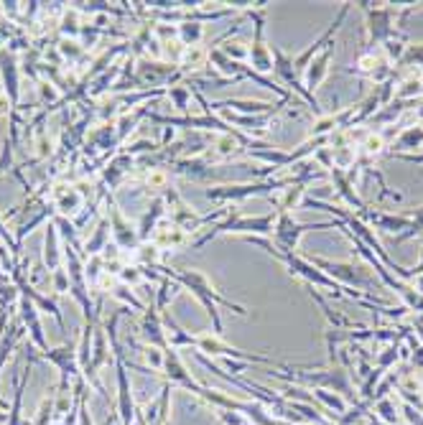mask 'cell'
I'll return each mask as SVG.
<instances>
[{
    "label": "cell",
    "mask_w": 423,
    "mask_h": 425,
    "mask_svg": "<svg viewBox=\"0 0 423 425\" xmlns=\"http://www.w3.org/2000/svg\"><path fill=\"white\" fill-rule=\"evenodd\" d=\"M250 59H253L255 69H260V72H265V69H273V61L268 59V49H265V46L260 43V36H258V41L253 43Z\"/></svg>",
    "instance_id": "cell-8"
},
{
    "label": "cell",
    "mask_w": 423,
    "mask_h": 425,
    "mask_svg": "<svg viewBox=\"0 0 423 425\" xmlns=\"http://www.w3.org/2000/svg\"><path fill=\"white\" fill-rule=\"evenodd\" d=\"M145 359H148V362H151V364H153L156 369L163 367V354H161L158 349H156V346H148V349H145Z\"/></svg>",
    "instance_id": "cell-13"
},
{
    "label": "cell",
    "mask_w": 423,
    "mask_h": 425,
    "mask_svg": "<svg viewBox=\"0 0 423 425\" xmlns=\"http://www.w3.org/2000/svg\"><path fill=\"white\" fill-rule=\"evenodd\" d=\"M21 316H23L25 326L31 329V336H34V342L39 344L43 351H49V346H46V339H43V331H41V321H39V313H36V306L28 298L21 300Z\"/></svg>",
    "instance_id": "cell-5"
},
{
    "label": "cell",
    "mask_w": 423,
    "mask_h": 425,
    "mask_svg": "<svg viewBox=\"0 0 423 425\" xmlns=\"http://www.w3.org/2000/svg\"><path fill=\"white\" fill-rule=\"evenodd\" d=\"M61 262V255H59V227L54 225H46V240H43V265L49 273H54Z\"/></svg>",
    "instance_id": "cell-2"
},
{
    "label": "cell",
    "mask_w": 423,
    "mask_h": 425,
    "mask_svg": "<svg viewBox=\"0 0 423 425\" xmlns=\"http://www.w3.org/2000/svg\"><path fill=\"white\" fill-rule=\"evenodd\" d=\"M107 237H110V229H107V222L102 219L100 225H97V229H94V234L87 240V245H85L87 255H90V258H97V252L102 250V245L107 242Z\"/></svg>",
    "instance_id": "cell-6"
},
{
    "label": "cell",
    "mask_w": 423,
    "mask_h": 425,
    "mask_svg": "<svg viewBox=\"0 0 423 425\" xmlns=\"http://www.w3.org/2000/svg\"><path fill=\"white\" fill-rule=\"evenodd\" d=\"M153 245L158 247V250H174V247H181L184 242H187V234L181 227H156V232H153Z\"/></svg>",
    "instance_id": "cell-3"
},
{
    "label": "cell",
    "mask_w": 423,
    "mask_h": 425,
    "mask_svg": "<svg viewBox=\"0 0 423 425\" xmlns=\"http://www.w3.org/2000/svg\"><path fill=\"white\" fill-rule=\"evenodd\" d=\"M0 240L6 242V245H8L10 250H13V255H16V258H18V252H21V247H18L16 242L10 240V234H8V229H6V225H3V217H0Z\"/></svg>",
    "instance_id": "cell-14"
},
{
    "label": "cell",
    "mask_w": 423,
    "mask_h": 425,
    "mask_svg": "<svg viewBox=\"0 0 423 425\" xmlns=\"http://www.w3.org/2000/svg\"><path fill=\"white\" fill-rule=\"evenodd\" d=\"M51 283H54V291L56 293H69V276L64 267H56L51 273Z\"/></svg>",
    "instance_id": "cell-10"
},
{
    "label": "cell",
    "mask_w": 423,
    "mask_h": 425,
    "mask_svg": "<svg viewBox=\"0 0 423 425\" xmlns=\"http://www.w3.org/2000/svg\"><path fill=\"white\" fill-rule=\"evenodd\" d=\"M85 204V194L72 189V186H56L54 191V209H59L61 214H76Z\"/></svg>",
    "instance_id": "cell-1"
},
{
    "label": "cell",
    "mask_w": 423,
    "mask_h": 425,
    "mask_svg": "<svg viewBox=\"0 0 423 425\" xmlns=\"http://www.w3.org/2000/svg\"><path fill=\"white\" fill-rule=\"evenodd\" d=\"M207 56H209V54H207L202 46H187L178 64H181V67H189V69H196V67H202Z\"/></svg>",
    "instance_id": "cell-7"
},
{
    "label": "cell",
    "mask_w": 423,
    "mask_h": 425,
    "mask_svg": "<svg viewBox=\"0 0 423 425\" xmlns=\"http://www.w3.org/2000/svg\"><path fill=\"white\" fill-rule=\"evenodd\" d=\"M61 54H64V56L67 59H74V56H79V54H82V49H79V43H74V41H69V39H64V41H61Z\"/></svg>",
    "instance_id": "cell-12"
},
{
    "label": "cell",
    "mask_w": 423,
    "mask_h": 425,
    "mask_svg": "<svg viewBox=\"0 0 423 425\" xmlns=\"http://www.w3.org/2000/svg\"><path fill=\"white\" fill-rule=\"evenodd\" d=\"M235 148H237V138L232 133H225L217 138V150H220L222 156H229Z\"/></svg>",
    "instance_id": "cell-11"
},
{
    "label": "cell",
    "mask_w": 423,
    "mask_h": 425,
    "mask_svg": "<svg viewBox=\"0 0 423 425\" xmlns=\"http://www.w3.org/2000/svg\"><path fill=\"white\" fill-rule=\"evenodd\" d=\"M112 237H115V245L123 247V250H136V245H138L136 229L127 225L118 211H112Z\"/></svg>",
    "instance_id": "cell-4"
},
{
    "label": "cell",
    "mask_w": 423,
    "mask_h": 425,
    "mask_svg": "<svg viewBox=\"0 0 423 425\" xmlns=\"http://www.w3.org/2000/svg\"><path fill=\"white\" fill-rule=\"evenodd\" d=\"M145 186L153 189V191H161L169 186V171H163V168H151V174L145 176Z\"/></svg>",
    "instance_id": "cell-9"
}]
</instances>
